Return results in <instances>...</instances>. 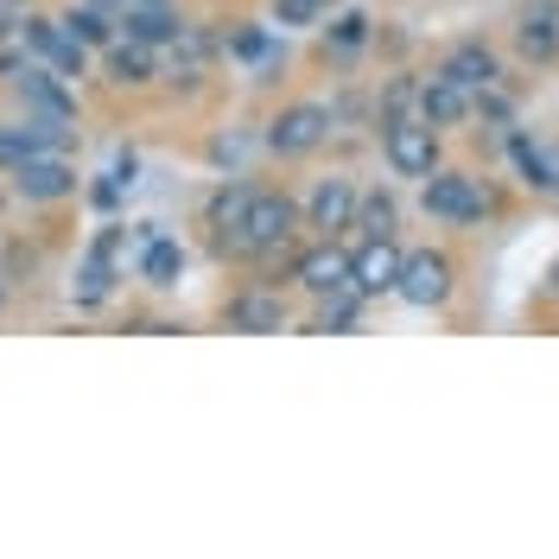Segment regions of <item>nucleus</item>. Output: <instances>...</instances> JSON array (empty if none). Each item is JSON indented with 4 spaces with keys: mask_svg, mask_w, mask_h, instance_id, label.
<instances>
[{
    "mask_svg": "<svg viewBox=\"0 0 559 559\" xmlns=\"http://www.w3.org/2000/svg\"><path fill=\"white\" fill-rule=\"evenodd\" d=\"M293 229H299V204H293L286 191H254L248 210H242V223L223 236V248H229V254H274Z\"/></svg>",
    "mask_w": 559,
    "mask_h": 559,
    "instance_id": "obj_1",
    "label": "nucleus"
},
{
    "mask_svg": "<svg viewBox=\"0 0 559 559\" xmlns=\"http://www.w3.org/2000/svg\"><path fill=\"white\" fill-rule=\"evenodd\" d=\"M419 204H426L432 223L464 229V223H484L489 210H496V198L484 191V178L452 173V166H432V173H426V191H419Z\"/></svg>",
    "mask_w": 559,
    "mask_h": 559,
    "instance_id": "obj_2",
    "label": "nucleus"
},
{
    "mask_svg": "<svg viewBox=\"0 0 559 559\" xmlns=\"http://www.w3.org/2000/svg\"><path fill=\"white\" fill-rule=\"evenodd\" d=\"M382 159L394 178H426L439 166V128L426 115H388L382 121Z\"/></svg>",
    "mask_w": 559,
    "mask_h": 559,
    "instance_id": "obj_3",
    "label": "nucleus"
},
{
    "mask_svg": "<svg viewBox=\"0 0 559 559\" xmlns=\"http://www.w3.org/2000/svg\"><path fill=\"white\" fill-rule=\"evenodd\" d=\"M394 293L419 306V312H432V306H445L457 293V261L445 248H414V254H401V280H394Z\"/></svg>",
    "mask_w": 559,
    "mask_h": 559,
    "instance_id": "obj_4",
    "label": "nucleus"
},
{
    "mask_svg": "<svg viewBox=\"0 0 559 559\" xmlns=\"http://www.w3.org/2000/svg\"><path fill=\"white\" fill-rule=\"evenodd\" d=\"M324 140H331V108L324 103H293L267 121V146H274L280 159H306Z\"/></svg>",
    "mask_w": 559,
    "mask_h": 559,
    "instance_id": "obj_5",
    "label": "nucleus"
},
{
    "mask_svg": "<svg viewBox=\"0 0 559 559\" xmlns=\"http://www.w3.org/2000/svg\"><path fill=\"white\" fill-rule=\"evenodd\" d=\"M394 280H401V248H394V236H362V248L349 254V286L362 299H376V293H394Z\"/></svg>",
    "mask_w": 559,
    "mask_h": 559,
    "instance_id": "obj_6",
    "label": "nucleus"
},
{
    "mask_svg": "<svg viewBox=\"0 0 559 559\" xmlns=\"http://www.w3.org/2000/svg\"><path fill=\"white\" fill-rule=\"evenodd\" d=\"M13 191L26 198V204H58L76 191V166H70L64 153H33L20 173H13Z\"/></svg>",
    "mask_w": 559,
    "mask_h": 559,
    "instance_id": "obj_7",
    "label": "nucleus"
},
{
    "mask_svg": "<svg viewBox=\"0 0 559 559\" xmlns=\"http://www.w3.org/2000/svg\"><path fill=\"white\" fill-rule=\"evenodd\" d=\"M515 51L527 64H559V0H527L515 13Z\"/></svg>",
    "mask_w": 559,
    "mask_h": 559,
    "instance_id": "obj_8",
    "label": "nucleus"
},
{
    "mask_svg": "<svg viewBox=\"0 0 559 559\" xmlns=\"http://www.w3.org/2000/svg\"><path fill=\"white\" fill-rule=\"evenodd\" d=\"M356 185L349 178H318V191L306 198V229H318V236H337V229H349L356 223Z\"/></svg>",
    "mask_w": 559,
    "mask_h": 559,
    "instance_id": "obj_9",
    "label": "nucleus"
},
{
    "mask_svg": "<svg viewBox=\"0 0 559 559\" xmlns=\"http://www.w3.org/2000/svg\"><path fill=\"white\" fill-rule=\"evenodd\" d=\"M26 38H33V51H38L51 70H58V76H83L90 45H83V38H70L64 20H26Z\"/></svg>",
    "mask_w": 559,
    "mask_h": 559,
    "instance_id": "obj_10",
    "label": "nucleus"
},
{
    "mask_svg": "<svg viewBox=\"0 0 559 559\" xmlns=\"http://www.w3.org/2000/svg\"><path fill=\"white\" fill-rule=\"evenodd\" d=\"M439 76H452V83H464V90L477 96L489 83H502V64H496V51H489L484 38H464V45H452V51L439 58Z\"/></svg>",
    "mask_w": 559,
    "mask_h": 559,
    "instance_id": "obj_11",
    "label": "nucleus"
},
{
    "mask_svg": "<svg viewBox=\"0 0 559 559\" xmlns=\"http://www.w3.org/2000/svg\"><path fill=\"white\" fill-rule=\"evenodd\" d=\"M293 280H299V286H306L312 299H324V293H344V286H349V254H344L337 242H331V236H324V242H318L312 254H299Z\"/></svg>",
    "mask_w": 559,
    "mask_h": 559,
    "instance_id": "obj_12",
    "label": "nucleus"
},
{
    "mask_svg": "<svg viewBox=\"0 0 559 559\" xmlns=\"http://www.w3.org/2000/svg\"><path fill=\"white\" fill-rule=\"evenodd\" d=\"M229 331H254V337H267V331H286V299L267 293V286H248L229 299Z\"/></svg>",
    "mask_w": 559,
    "mask_h": 559,
    "instance_id": "obj_13",
    "label": "nucleus"
},
{
    "mask_svg": "<svg viewBox=\"0 0 559 559\" xmlns=\"http://www.w3.org/2000/svg\"><path fill=\"white\" fill-rule=\"evenodd\" d=\"M471 108H477V96H471L464 83H452V76H439V70H432V76L419 83V115H426V121H432L439 134H445V128H457V121H464Z\"/></svg>",
    "mask_w": 559,
    "mask_h": 559,
    "instance_id": "obj_14",
    "label": "nucleus"
},
{
    "mask_svg": "<svg viewBox=\"0 0 559 559\" xmlns=\"http://www.w3.org/2000/svg\"><path fill=\"white\" fill-rule=\"evenodd\" d=\"M121 33L134 38V45H166V38H178L185 26H178L173 0H128V13H121Z\"/></svg>",
    "mask_w": 559,
    "mask_h": 559,
    "instance_id": "obj_15",
    "label": "nucleus"
},
{
    "mask_svg": "<svg viewBox=\"0 0 559 559\" xmlns=\"http://www.w3.org/2000/svg\"><path fill=\"white\" fill-rule=\"evenodd\" d=\"M515 166L540 198H559V140H527L515 134Z\"/></svg>",
    "mask_w": 559,
    "mask_h": 559,
    "instance_id": "obj_16",
    "label": "nucleus"
},
{
    "mask_svg": "<svg viewBox=\"0 0 559 559\" xmlns=\"http://www.w3.org/2000/svg\"><path fill=\"white\" fill-rule=\"evenodd\" d=\"M51 76H58V70H20V96H26L38 115H58V121H70V115H76V103H70Z\"/></svg>",
    "mask_w": 559,
    "mask_h": 559,
    "instance_id": "obj_17",
    "label": "nucleus"
},
{
    "mask_svg": "<svg viewBox=\"0 0 559 559\" xmlns=\"http://www.w3.org/2000/svg\"><path fill=\"white\" fill-rule=\"evenodd\" d=\"M153 76V58H146V45H134V38H115L108 45V83H121V90H140Z\"/></svg>",
    "mask_w": 559,
    "mask_h": 559,
    "instance_id": "obj_18",
    "label": "nucleus"
},
{
    "mask_svg": "<svg viewBox=\"0 0 559 559\" xmlns=\"http://www.w3.org/2000/svg\"><path fill=\"white\" fill-rule=\"evenodd\" d=\"M349 229H362V236H394V229H401V204H394L388 191H362Z\"/></svg>",
    "mask_w": 559,
    "mask_h": 559,
    "instance_id": "obj_19",
    "label": "nucleus"
},
{
    "mask_svg": "<svg viewBox=\"0 0 559 559\" xmlns=\"http://www.w3.org/2000/svg\"><path fill=\"white\" fill-rule=\"evenodd\" d=\"M178 267H185V248H178V242H153L146 254H140L146 286H178Z\"/></svg>",
    "mask_w": 559,
    "mask_h": 559,
    "instance_id": "obj_20",
    "label": "nucleus"
},
{
    "mask_svg": "<svg viewBox=\"0 0 559 559\" xmlns=\"http://www.w3.org/2000/svg\"><path fill=\"white\" fill-rule=\"evenodd\" d=\"M356 306H362V293H356V286H344V293H324V299H318V331H349V324H356Z\"/></svg>",
    "mask_w": 559,
    "mask_h": 559,
    "instance_id": "obj_21",
    "label": "nucleus"
},
{
    "mask_svg": "<svg viewBox=\"0 0 559 559\" xmlns=\"http://www.w3.org/2000/svg\"><path fill=\"white\" fill-rule=\"evenodd\" d=\"M248 198H254V191H248V185H223V191H216V198H210V229H223V236H229V229H236V223H242Z\"/></svg>",
    "mask_w": 559,
    "mask_h": 559,
    "instance_id": "obj_22",
    "label": "nucleus"
},
{
    "mask_svg": "<svg viewBox=\"0 0 559 559\" xmlns=\"http://www.w3.org/2000/svg\"><path fill=\"white\" fill-rule=\"evenodd\" d=\"M64 26H70V38H83V45H115V33H108V20L103 13H90V7H70L64 13Z\"/></svg>",
    "mask_w": 559,
    "mask_h": 559,
    "instance_id": "obj_23",
    "label": "nucleus"
},
{
    "mask_svg": "<svg viewBox=\"0 0 559 559\" xmlns=\"http://www.w3.org/2000/svg\"><path fill=\"white\" fill-rule=\"evenodd\" d=\"M362 45H369V13H344V20L331 26V51L349 58V51H362Z\"/></svg>",
    "mask_w": 559,
    "mask_h": 559,
    "instance_id": "obj_24",
    "label": "nucleus"
},
{
    "mask_svg": "<svg viewBox=\"0 0 559 559\" xmlns=\"http://www.w3.org/2000/svg\"><path fill=\"white\" fill-rule=\"evenodd\" d=\"M229 51H236V58H267V33H261L254 20H236V33H229Z\"/></svg>",
    "mask_w": 559,
    "mask_h": 559,
    "instance_id": "obj_25",
    "label": "nucleus"
},
{
    "mask_svg": "<svg viewBox=\"0 0 559 559\" xmlns=\"http://www.w3.org/2000/svg\"><path fill=\"white\" fill-rule=\"evenodd\" d=\"M324 0H274V26H312Z\"/></svg>",
    "mask_w": 559,
    "mask_h": 559,
    "instance_id": "obj_26",
    "label": "nucleus"
},
{
    "mask_svg": "<svg viewBox=\"0 0 559 559\" xmlns=\"http://www.w3.org/2000/svg\"><path fill=\"white\" fill-rule=\"evenodd\" d=\"M324 7H331V0H324Z\"/></svg>",
    "mask_w": 559,
    "mask_h": 559,
    "instance_id": "obj_27",
    "label": "nucleus"
}]
</instances>
